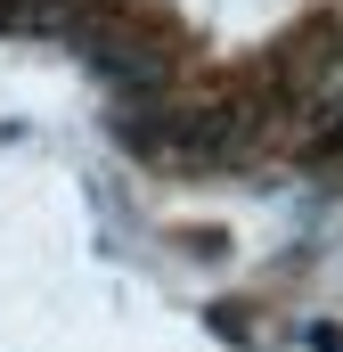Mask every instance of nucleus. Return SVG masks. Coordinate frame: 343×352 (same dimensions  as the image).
<instances>
[{"mask_svg": "<svg viewBox=\"0 0 343 352\" xmlns=\"http://www.w3.org/2000/svg\"><path fill=\"white\" fill-rule=\"evenodd\" d=\"M82 58H90L115 90L156 82V50H147V41H131V33H98V25H82Z\"/></svg>", "mask_w": 343, "mask_h": 352, "instance_id": "obj_1", "label": "nucleus"}]
</instances>
